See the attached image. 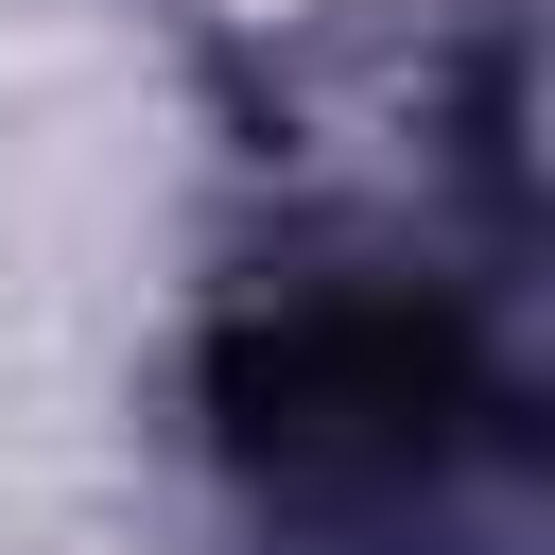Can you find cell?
Wrapping results in <instances>:
<instances>
[{
	"label": "cell",
	"mask_w": 555,
	"mask_h": 555,
	"mask_svg": "<svg viewBox=\"0 0 555 555\" xmlns=\"http://www.w3.org/2000/svg\"><path fill=\"white\" fill-rule=\"evenodd\" d=\"M451 416H468V399H451V347H434L416 312H312V330H278V347H243V451H260L278 486H312V503H330V486L399 503Z\"/></svg>",
	"instance_id": "cell-1"
}]
</instances>
